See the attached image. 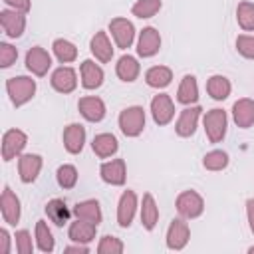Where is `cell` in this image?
Segmentation results:
<instances>
[{"label":"cell","instance_id":"6da1fadb","mask_svg":"<svg viewBox=\"0 0 254 254\" xmlns=\"http://www.w3.org/2000/svg\"><path fill=\"white\" fill-rule=\"evenodd\" d=\"M36 79L28 77V75H14L6 81V91L10 95V101L14 107H22L26 105L34 93H36Z\"/></svg>","mask_w":254,"mask_h":254},{"label":"cell","instance_id":"7a4b0ae2","mask_svg":"<svg viewBox=\"0 0 254 254\" xmlns=\"http://www.w3.org/2000/svg\"><path fill=\"white\" fill-rule=\"evenodd\" d=\"M119 129L125 137H139L145 129V109L141 105L125 107L119 113Z\"/></svg>","mask_w":254,"mask_h":254},{"label":"cell","instance_id":"3957f363","mask_svg":"<svg viewBox=\"0 0 254 254\" xmlns=\"http://www.w3.org/2000/svg\"><path fill=\"white\" fill-rule=\"evenodd\" d=\"M202 125H204V133L208 137L210 143H220L226 135V127H228V115L222 109H210L204 113L202 117Z\"/></svg>","mask_w":254,"mask_h":254},{"label":"cell","instance_id":"277c9868","mask_svg":"<svg viewBox=\"0 0 254 254\" xmlns=\"http://www.w3.org/2000/svg\"><path fill=\"white\" fill-rule=\"evenodd\" d=\"M28 145V135L22 129H8L2 135V161H12L22 155Z\"/></svg>","mask_w":254,"mask_h":254},{"label":"cell","instance_id":"5b68a950","mask_svg":"<svg viewBox=\"0 0 254 254\" xmlns=\"http://www.w3.org/2000/svg\"><path fill=\"white\" fill-rule=\"evenodd\" d=\"M204 210V200L196 190H183L177 196V212L190 220V218H198Z\"/></svg>","mask_w":254,"mask_h":254},{"label":"cell","instance_id":"8992f818","mask_svg":"<svg viewBox=\"0 0 254 254\" xmlns=\"http://www.w3.org/2000/svg\"><path fill=\"white\" fill-rule=\"evenodd\" d=\"M109 32H111V38H113L115 46L121 48V50L131 48L133 42H135V26L127 18H113L109 22Z\"/></svg>","mask_w":254,"mask_h":254},{"label":"cell","instance_id":"52a82bcc","mask_svg":"<svg viewBox=\"0 0 254 254\" xmlns=\"http://www.w3.org/2000/svg\"><path fill=\"white\" fill-rule=\"evenodd\" d=\"M0 212H2V218L6 224L10 226H16L20 222V216H22V206H20V198L16 196V192L6 185L4 190H2V196H0Z\"/></svg>","mask_w":254,"mask_h":254},{"label":"cell","instance_id":"ba28073f","mask_svg":"<svg viewBox=\"0 0 254 254\" xmlns=\"http://www.w3.org/2000/svg\"><path fill=\"white\" fill-rule=\"evenodd\" d=\"M190 238V228L187 224V218H173L169 228H167V248L171 250H183L189 244Z\"/></svg>","mask_w":254,"mask_h":254},{"label":"cell","instance_id":"9c48e42d","mask_svg":"<svg viewBox=\"0 0 254 254\" xmlns=\"http://www.w3.org/2000/svg\"><path fill=\"white\" fill-rule=\"evenodd\" d=\"M200 113H202V109H200L198 105H187V107L181 111V115H179V119H177V123H175L177 135H179V137H192L194 131H196V127H198Z\"/></svg>","mask_w":254,"mask_h":254},{"label":"cell","instance_id":"30bf717a","mask_svg":"<svg viewBox=\"0 0 254 254\" xmlns=\"http://www.w3.org/2000/svg\"><path fill=\"white\" fill-rule=\"evenodd\" d=\"M99 175H101V181L103 183H107L111 187H123L125 185V179H127L125 161L123 159H111V161L101 163Z\"/></svg>","mask_w":254,"mask_h":254},{"label":"cell","instance_id":"8fae6325","mask_svg":"<svg viewBox=\"0 0 254 254\" xmlns=\"http://www.w3.org/2000/svg\"><path fill=\"white\" fill-rule=\"evenodd\" d=\"M135 212H137V194L135 190L127 189L121 192L117 202V224L121 228H129L135 218Z\"/></svg>","mask_w":254,"mask_h":254},{"label":"cell","instance_id":"7c38bea8","mask_svg":"<svg viewBox=\"0 0 254 254\" xmlns=\"http://www.w3.org/2000/svg\"><path fill=\"white\" fill-rule=\"evenodd\" d=\"M0 26L8 38H20L26 30V14L12 8H4L0 12Z\"/></svg>","mask_w":254,"mask_h":254},{"label":"cell","instance_id":"4fadbf2b","mask_svg":"<svg viewBox=\"0 0 254 254\" xmlns=\"http://www.w3.org/2000/svg\"><path fill=\"white\" fill-rule=\"evenodd\" d=\"M26 67L34 75L44 77L48 73V69L52 67V56L42 46H34L26 52Z\"/></svg>","mask_w":254,"mask_h":254},{"label":"cell","instance_id":"5bb4252c","mask_svg":"<svg viewBox=\"0 0 254 254\" xmlns=\"http://www.w3.org/2000/svg\"><path fill=\"white\" fill-rule=\"evenodd\" d=\"M151 115L157 125H169L175 117V103L167 93H159L151 99Z\"/></svg>","mask_w":254,"mask_h":254},{"label":"cell","instance_id":"9a60e30c","mask_svg":"<svg viewBox=\"0 0 254 254\" xmlns=\"http://www.w3.org/2000/svg\"><path fill=\"white\" fill-rule=\"evenodd\" d=\"M42 157L36 155V153H22L18 157V175H20V181L24 185H30L38 179L40 171H42Z\"/></svg>","mask_w":254,"mask_h":254},{"label":"cell","instance_id":"2e32d148","mask_svg":"<svg viewBox=\"0 0 254 254\" xmlns=\"http://www.w3.org/2000/svg\"><path fill=\"white\" fill-rule=\"evenodd\" d=\"M159 50H161V34L153 26L143 28L137 40V54L141 58H153Z\"/></svg>","mask_w":254,"mask_h":254},{"label":"cell","instance_id":"e0dca14e","mask_svg":"<svg viewBox=\"0 0 254 254\" xmlns=\"http://www.w3.org/2000/svg\"><path fill=\"white\" fill-rule=\"evenodd\" d=\"M50 83H52V87H54L58 93H71V91L77 87V73H75L73 67L62 65V67H58V69L52 73Z\"/></svg>","mask_w":254,"mask_h":254},{"label":"cell","instance_id":"ac0fdd59","mask_svg":"<svg viewBox=\"0 0 254 254\" xmlns=\"http://www.w3.org/2000/svg\"><path fill=\"white\" fill-rule=\"evenodd\" d=\"M77 109L81 113V117L89 123H99L105 117V103L103 99L95 97V95H85L77 101Z\"/></svg>","mask_w":254,"mask_h":254},{"label":"cell","instance_id":"d6986e66","mask_svg":"<svg viewBox=\"0 0 254 254\" xmlns=\"http://www.w3.org/2000/svg\"><path fill=\"white\" fill-rule=\"evenodd\" d=\"M64 147L69 155H77L81 153L83 145H85V127L81 123H69L65 129H64Z\"/></svg>","mask_w":254,"mask_h":254},{"label":"cell","instance_id":"ffe728a7","mask_svg":"<svg viewBox=\"0 0 254 254\" xmlns=\"http://www.w3.org/2000/svg\"><path fill=\"white\" fill-rule=\"evenodd\" d=\"M232 121L240 129L252 127L254 125V99L242 97V99L234 101V105H232Z\"/></svg>","mask_w":254,"mask_h":254},{"label":"cell","instance_id":"44dd1931","mask_svg":"<svg viewBox=\"0 0 254 254\" xmlns=\"http://www.w3.org/2000/svg\"><path fill=\"white\" fill-rule=\"evenodd\" d=\"M79 75H81V85H83L85 89H97V87H101L103 77H105L101 65H97L93 60L81 62V65H79Z\"/></svg>","mask_w":254,"mask_h":254},{"label":"cell","instance_id":"7402d4cb","mask_svg":"<svg viewBox=\"0 0 254 254\" xmlns=\"http://www.w3.org/2000/svg\"><path fill=\"white\" fill-rule=\"evenodd\" d=\"M95 232H97V224L93 222H87V220H81V218H75L69 228H67V238L71 242H81V244H89L93 238H95Z\"/></svg>","mask_w":254,"mask_h":254},{"label":"cell","instance_id":"603a6c76","mask_svg":"<svg viewBox=\"0 0 254 254\" xmlns=\"http://www.w3.org/2000/svg\"><path fill=\"white\" fill-rule=\"evenodd\" d=\"M89 50H91V54L95 56L97 62H101V64L111 62V58H113V46H111V42L107 38V32H103V30L101 32H95V36L89 42Z\"/></svg>","mask_w":254,"mask_h":254},{"label":"cell","instance_id":"cb8c5ba5","mask_svg":"<svg viewBox=\"0 0 254 254\" xmlns=\"http://www.w3.org/2000/svg\"><path fill=\"white\" fill-rule=\"evenodd\" d=\"M44 210H46V216L50 218V222H54L56 226L67 224L69 222V216L73 212V210L67 208V204H65L64 198H52V200H48Z\"/></svg>","mask_w":254,"mask_h":254},{"label":"cell","instance_id":"d4e9b609","mask_svg":"<svg viewBox=\"0 0 254 254\" xmlns=\"http://www.w3.org/2000/svg\"><path fill=\"white\" fill-rule=\"evenodd\" d=\"M139 71H141V65H139V62H137V58H133V56H121L119 60H117V64H115V73H117V77L121 79V81H125V83H131V81H135L137 77H139Z\"/></svg>","mask_w":254,"mask_h":254},{"label":"cell","instance_id":"484cf974","mask_svg":"<svg viewBox=\"0 0 254 254\" xmlns=\"http://www.w3.org/2000/svg\"><path fill=\"white\" fill-rule=\"evenodd\" d=\"M91 149H93V153H95L99 159H107V157H113V155L117 153L119 143H117L115 135H111V133H99V135L93 137Z\"/></svg>","mask_w":254,"mask_h":254},{"label":"cell","instance_id":"4316f807","mask_svg":"<svg viewBox=\"0 0 254 254\" xmlns=\"http://www.w3.org/2000/svg\"><path fill=\"white\" fill-rule=\"evenodd\" d=\"M73 216L75 218H81V220H87V222H93L99 226V222L103 220V214H101V206L97 200L89 198V200H81L73 206Z\"/></svg>","mask_w":254,"mask_h":254},{"label":"cell","instance_id":"83f0119b","mask_svg":"<svg viewBox=\"0 0 254 254\" xmlns=\"http://www.w3.org/2000/svg\"><path fill=\"white\" fill-rule=\"evenodd\" d=\"M177 101L183 105H194L198 101V83L194 75H185L177 89Z\"/></svg>","mask_w":254,"mask_h":254},{"label":"cell","instance_id":"f1b7e54d","mask_svg":"<svg viewBox=\"0 0 254 254\" xmlns=\"http://www.w3.org/2000/svg\"><path fill=\"white\" fill-rule=\"evenodd\" d=\"M159 222V206L153 198L151 192H145L143 194V200H141V224L145 230H153Z\"/></svg>","mask_w":254,"mask_h":254},{"label":"cell","instance_id":"f546056e","mask_svg":"<svg viewBox=\"0 0 254 254\" xmlns=\"http://www.w3.org/2000/svg\"><path fill=\"white\" fill-rule=\"evenodd\" d=\"M232 91V83L228 77L224 75H210L206 81V93L214 99V101H224Z\"/></svg>","mask_w":254,"mask_h":254},{"label":"cell","instance_id":"4dcf8cb0","mask_svg":"<svg viewBox=\"0 0 254 254\" xmlns=\"http://www.w3.org/2000/svg\"><path fill=\"white\" fill-rule=\"evenodd\" d=\"M171 79H173V71H171V67H167V65H153V67H149V69L145 71V81H147V85H149V87H155V89L167 87V85L171 83Z\"/></svg>","mask_w":254,"mask_h":254},{"label":"cell","instance_id":"1f68e13d","mask_svg":"<svg viewBox=\"0 0 254 254\" xmlns=\"http://www.w3.org/2000/svg\"><path fill=\"white\" fill-rule=\"evenodd\" d=\"M34 238H36V246H38L40 252H54L56 240H54V234H52V230H50L46 220H38L36 222Z\"/></svg>","mask_w":254,"mask_h":254},{"label":"cell","instance_id":"d6a6232c","mask_svg":"<svg viewBox=\"0 0 254 254\" xmlns=\"http://www.w3.org/2000/svg\"><path fill=\"white\" fill-rule=\"evenodd\" d=\"M52 50H54V56H56L62 64H71V62H75V58H77V48H75L69 40H64V38L54 40Z\"/></svg>","mask_w":254,"mask_h":254},{"label":"cell","instance_id":"836d02e7","mask_svg":"<svg viewBox=\"0 0 254 254\" xmlns=\"http://www.w3.org/2000/svg\"><path fill=\"white\" fill-rule=\"evenodd\" d=\"M236 22L244 32H254V4L244 0L236 6Z\"/></svg>","mask_w":254,"mask_h":254},{"label":"cell","instance_id":"e575fe53","mask_svg":"<svg viewBox=\"0 0 254 254\" xmlns=\"http://www.w3.org/2000/svg\"><path fill=\"white\" fill-rule=\"evenodd\" d=\"M228 153L226 151H220V149H214V151H208L204 157H202V167L206 171H222L228 167Z\"/></svg>","mask_w":254,"mask_h":254},{"label":"cell","instance_id":"d590c367","mask_svg":"<svg viewBox=\"0 0 254 254\" xmlns=\"http://www.w3.org/2000/svg\"><path fill=\"white\" fill-rule=\"evenodd\" d=\"M161 6H163L161 0H137L131 6V14L141 20H147V18H153L161 10Z\"/></svg>","mask_w":254,"mask_h":254},{"label":"cell","instance_id":"8d00e7d4","mask_svg":"<svg viewBox=\"0 0 254 254\" xmlns=\"http://www.w3.org/2000/svg\"><path fill=\"white\" fill-rule=\"evenodd\" d=\"M56 181L62 189H73L77 183V169L73 165H60L56 171Z\"/></svg>","mask_w":254,"mask_h":254},{"label":"cell","instance_id":"74e56055","mask_svg":"<svg viewBox=\"0 0 254 254\" xmlns=\"http://www.w3.org/2000/svg\"><path fill=\"white\" fill-rule=\"evenodd\" d=\"M123 250H125V246L117 236L105 234V236L99 238V244H97V252L99 254H121Z\"/></svg>","mask_w":254,"mask_h":254},{"label":"cell","instance_id":"f35d334b","mask_svg":"<svg viewBox=\"0 0 254 254\" xmlns=\"http://www.w3.org/2000/svg\"><path fill=\"white\" fill-rule=\"evenodd\" d=\"M236 50L242 58L246 60H254V36L248 34H240L236 38Z\"/></svg>","mask_w":254,"mask_h":254},{"label":"cell","instance_id":"ab89813d","mask_svg":"<svg viewBox=\"0 0 254 254\" xmlns=\"http://www.w3.org/2000/svg\"><path fill=\"white\" fill-rule=\"evenodd\" d=\"M16 58H18V50L8 44V42H0V67H10L12 64H16Z\"/></svg>","mask_w":254,"mask_h":254},{"label":"cell","instance_id":"60d3db41","mask_svg":"<svg viewBox=\"0 0 254 254\" xmlns=\"http://www.w3.org/2000/svg\"><path fill=\"white\" fill-rule=\"evenodd\" d=\"M16 240V250L20 254H32L34 252V242H32V234L28 230H18L14 234Z\"/></svg>","mask_w":254,"mask_h":254},{"label":"cell","instance_id":"b9f144b4","mask_svg":"<svg viewBox=\"0 0 254 254\" xmlns=\"http://www.w3.org/2000/svg\"><path fill=\"white\" fill-rule=\"evenodd\" d=\"M8 8H12V10H18V12H22V14H28L30 12V8H32V0H2Z\"/></svg>","mask_w":254,"mask_h":254},{"label":"cell","instance_id":"7bdbcfd3","mask_svg":"<svg viewBox=\"0 0 254 254\" xmlns=\"http://www.w3.org/2000/svg\"><path fill=\"white\" fill-rule=\"evenodd\" d=\"M10 240H12L10 232L6 228H0V254H10V250H12Z\"/></svg>","mask_w":254,"mask_h":254},{"label":"cell","instance_id":"ee69618b","mask_svg":"<svg viewBox=\"0 0 254 254\" xmlns=\"http://www.w3.org/2000/svg\"><path fill=\"white\" fill-rule=\"evenodd\" d=\"M246 218H248V226L254 234V196L246 198Z\"/></svg>","mask_w":254,"mask_h":254},{"label":"cell","instance_id":"f6af8a7d","mask_svg":"<svg viewBox=\"0 0 254 254\" xmlns=\"http://www.w3.org/2000/svg\"><path fill=\"white\" fill-rule=\"evenodd\" d=\"M64 252H65V254H71V252L87 254V252H89V246H87V244H81V242H75V244H71V246H65Z\"/></svg>","mask_w":254,"mask_h":254},{"label":"cell","instance_id":"bcb514c9","mask_svg":"<svg viewBox=\"0 0 254 254\" xmlns=\"http://www.w3.org/2000/svg\"><path fill=\"white\" fill-rule=\"evenodd\" d=\"M248 254H254V244H252V246L248 248Z\"/></svg>","mask_w":254,"mask_h":254}]
</instances>
